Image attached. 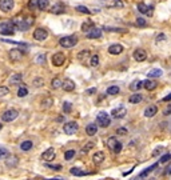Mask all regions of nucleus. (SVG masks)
Segmentation results:
<instances>
[{
  "label": "nucleus",
  "instance_id": "obj_1",
  "mask_svg": "<svg viewBox=\"0 0 171 180\" xmlns=\"http://www.w3.org/2000/svg\"><path fill=\"white\" fill-rule=\"evenodd\" d=\"M14 23H15V27L16 29L19 31H27L30 28L31 26L33 24V17L31 16H27V17H17V19H14Z\"/></svg>",
  "mask_w": 171,
  "mask_h": 180
},
{
  "label": "nucleus",
  "instance_id": "obj_2",
  "mask_svg": "<svg viewBox=\"0 0 171 180\" xmlns=\"http://www.w3.org/2000/svg\"><path fill=\"white\" fill-rule=\"evenodd\" d=\"M15 29H16V27H15L14 20H3L0 23V33H3V35L5 36L14 35Z\"/></svg>",
  "mask_w": 171,
  "mask_h": 180
},
{
  "label": "nucleus",
  "instance_id": "obj_3",
  "mask_svg": "<svg viewBox=\"0 0 171 180\" xmlns=\"http://www.w3.org/2000/svg\"><path fill=\"white\" fill-rule=\"evenodd\" d=\"M59 44H60V47H63V48H72L78 44V38L75 35L64 36V38H62L59 40Z\"/></svg>",
  "mask_w": 171,
  "mask_h": 180
},
{
  "label": "nucleus",
  "instance_id": "obj_4",
  "mask_svg": "<svg viewBox=\"0 0 171 180\" xmlns=\"http://www.w3.org/2000/svg\"><path fill=\"white\" fill-rule=\"evenodd\" d=\"M96 124H98V127H102V128H107L108 126L111 124V117L108 113L106 112H100L96 116Z\"/></svg>",
  "mask_w": 171,
  "mask_h": 180
},
{
  "label": "nucleus",
  "instance_id": "obj_5",
  "mask_svg": "<svg viewBox=\"0 0 171 180\" xmlns=\"http://www.w3.org/2000/svg\"><path fill=\"white\" fill-rule=\"evenodd\" d=\"M17 116H19V112H17L15 108H10V110L4 111V112L2 113V120L5 123H11V122H14Z\"/></svg>",
  "mask_w": 171,
  "mask_h": 180
},
{
  "label": "nucleus",
  "instance_id": "obj_6",
  "mask_svg": "<svg viewBox=\"0 0 171 180\" xmlns=\"http://www.w3.org/2000/svg\"><path fill=\"white\" fill-rule=\"evenodd\" d=\"M51 63H52V66H55V67H62L66 63V55H64L63 52H56V54L52 55Z\"/></svg>",
  "mask_w": 171,
  "mask_h": 180
},
{
  "label": "nucleus",
  "instance_id": "obj_7",
  "mask_svg": "<svg viewBox=\"0 0 171 180\" xmlns=\"http://www.w3.org/2000/svg\"><path fill=\"white\" fill-rule=\"evenodd\" d=\"M15 7V2L14 0H0V11L4 12V14H8L14 10Z\"/></svg>",
  "mask_w": 171,
  "mask_h": 180
},
{
  "label": "nucleus",
  "instance_id": "obj_8",
  "mask_svg": "<svg viewBox=\"0 0 171 180\" xmlns=\"http://www.w3.org/2000/svg\"><path fill=\"white\" fill-rule=\"evenodd\" d=\"M78 128H79V126H78L76 122H68V123H64L63 126V131L66 135H74L78 131Z\"/></svg>",
  "mask_w": 171,
  "mask_h": 180
},
{
  "label": "nucleus",
  "instance_id": "obj_9",
  "mask_svg": "<svg viewBox=\"0 0 171 180\" xmlns=\"http://www.w3.org/2000/svg\"><path fill=\"white\" fill-rule=\"evenodd\" d=\"M48 38V31L46 28H36L33 31V39L38 40V42H43V40H46Z\"/></svg>",
  "mask_w": 171,
  "mask_h": 180
},
{
  "label": "nucleus",
  "instance_id": "obj_10",
  "mask_svg": "<svg viewBox=\"0 0 171 180\" xmlns=\"http://www.w3.org/2000/svg\"><path fill=\"white\" fill-rule=\"evenodd\" d=\"M126 113H127L126 107H118L111 111V116L115 117V119H123L126 116Z\"/></svg>",
  "mask_w": 171,
  "mask_h": 180
},
{
  "label": "nucleus",
  "instance_id": "obj_11",
  "mask_svg": "<svg viewBox=\"0 0 171 180\" xmlns=\"http://www.w3.org/2000/svg\"><path fill=\"white\" fill-rule=\"evenodd\" d=\"M56 157V152H55L54 148H48V150H46L42 154V159L44 160V161H52Z\"/></svg>",
  "mask_w": 171,
  "mask_h": 180
},
{
  "label": "nucleus",
  "instance_id": "obj_12",
  "mask_svg": "<svg viewBox=\"0 0 171 180\" xmlns=\"http://www.w3.org/2000/svg\"><path fill=\"white\" fill-rule=\"evenodd\" d=\"M17 164H19L17 156H15V155H8L7 159H5V166H7L8 168H15V167H17Z\"/></svg>",
  "mask_w": 171,
  "mask_h": 180
},
{
  "label": "nucleus",
  "instance_id": "obj_13",
  "mask_svg": "<svg viewBox=\"0 0 171 180\" xmlns=\"http://www.w3.org/2000/svg\"><path fill=\"white\" fill-rule=\"evenodd\" d=\"M132 56H134V59H135L136 61H144L146 59H147V54H146L144 49L138 48V49H135V51H134Z\"/></svg>",
  "mask_w": 171,
  "mask_h": 180
},
{
  "label": "nucleus",
  "instance_id": "obj_14",
  "mask_svg": "<svg viewBox=\"0 0 171 180\" xmlns=\"http://www.w3.org/2000/svg\"><path fill=\"white\" fill-rule=\"evenodd\" d=\"M52 14L55 15H60V14H64V11H66V7H64L63 3H55V4L51 5V10Z\"/></svg>",
  "mask_w": 171,
  "mask_h": 180
},
{
  "label": "nucleus",
  "instance_id": "obj_15",
  "mask_svg": "<svg viewBox=\"0 0 171 180\" xmlns=\"http://www.w3.org/2000/svg\"><path fill=\"white\" fill-rule=\"evenodd\" d=\"M104 159H106V155H104V152H102V151H98L92 155V161H94V164H96V166L103 163Z\"/></svg>",
  "mask_w": 171,
  "mask_h": 180
},
{
  "label": "nucleus",
  "instance_id": "obj_16",
  "mask_svg": "<svg viewBox=\"0 0 171 180\" xmlns=\"http://www.w3.org/2000/svg\"><path fill=\"white\" fill-rule=\"evenodd\" d=\"M100 36H102V29L96 28V27L90 29L88 32H86V38H88V39H99Z\"/></svg>",
  "mask_w": 171,
  "mask_h": 180
},
{
  "label": "nucleus",
  "instance_id": "obj_17",
  "mask_svg": "<svg viewBox=\"0 0 171 180\" xmlns=\"http://www.w3.org/2000/svg\"><path fill=\"white\" fill-rule=\"evenodd\" d=\"M62 88H63L66 92H72L74 89H75V83H74L71 79H64L63 84H62Z\"/></svg>",
  "mask_w": 171,
  "mask_h": 180
},
{
  "label": "nucleus",
  "instance_id": "obj_18",
  "mask_svg": "<svg viewBox=\"0 0 171 180\" xmlns=\"http://www.w3.org/2000/svg\"><path fill=\"white\" fill-rule=\"evenodd\" d=\"M21 52L23 51H20V49H11L8 56H10V59L12 61H19V60H21V56H23Z\"/></svg>",
  "mask_w": 171,
  "mask_h": 180
},
{
  "label": "nucleus",
  "instance_id": "obj_19",
  "mask_svg": "<svg viewBox=\"0 0 171 180\" xmlns=\"http://www.w3.org/2000/svg\"><path fill=\"white\" fill-rule=\"evenodd\" d=\"M123 52V47L120 44H112L108 47V54L110 55H120Z\"/></svg>",
  "mask_w": 171,
  "mask_h": 180
},
{
  "label": "nucleus",
  "instance_id": "obj_20",
  "mask_svg": "<svg viewBox=\"0 0 171 180\" xmlns=\"http://www.w3.org/2000/svg\"><path fill=\"white\" fill-rule=\"evenodd\" d=\"M157 113H158V107L157 105H154V104L148 105V107L144 110V116L146 117H154Z\"/></svg>",
  "mask_w": 171,
  "mask_h": 180
},
{
  "label": "nucleus",
  "instance_id": "obj_21",
  "mask_svg": "<svg viewBox=\"0 0 171 180\" xmlns=\"http://www.w3.org/2000/svg\"><path fill=\"white\" fill-rule=\"evenodd\" d=\"M157 85H158V83L155 82V80H152V79H147V80L143 82V87H144L147 91H152V89H155V88H157Z\"/></svg>",
  "mask_w": 171,
  "mask_h": 180
},
{
  "label": "nucleus",
  "instance_id": "obj_22",
  "mask_svg": "<svg viewBox=\"0 0 171 180\" xmlns=\"http://www.w3.org/2000/svg\"><path fill=\"white\" fill-rule=\"evenodd\" d=\"M163 75V71L160 70V68H154V70H150L147 73L148 79H155V77H160Z\"/></svg>",
  "mask_w": 171,
  "mask_h": 180
},
{
  "label": "nucleus",
  "instance_id": "obj_23",
  "mask_svg": "<svg viewBox=\"0 0 171 180\" xmlns=\"http://www.w3.org/2000/svg\"><path fill=\"white\" fill-rule=\"evenodd\" d=\"M71 175H75V176H86V175H91L92 172H86V171H82L79 167H72L70 169Z\"/></svg>",
  "mask_w": 171,
  "mask_h": 180
},
{
  "label": "nucleus",
  "instance_id": "obj_24",
  "mask_svg": "<svg viewBox=\"0 0 171 180\" xmlns=\"http://www.w3.org/2000/svg\"><path fill=\"white\" fill-rule=\"evenodd\" d=\"M98 132V124H88L86 127V133L88 136H94Z\"/></svg>",
  "mask_w": 171,
  "mask_h": 180
},
{
  "label": "nucleus",
  "instance_id": "obj_25",
  "mask_svg": "<svg viewBox=\"0 0 171 180\" xmlns=\"http://www.w3.org/2000/svg\"><path fill=\"white\" fill-rule=\"evenodd\" d=\"M21 80H23V75H21V73H15V75H12V76H11V79H10V84H12V85L20 84Z\"/></svg>",
  "mask_w": 171,
  "mask_h": 180
},
{
  "label": "nucleus",
  "instance_id": "obj_26",
  "mask_svg": "<svg viewBox=\"0 0 171 180\" xmlns=\"http://www.w3.org/2000/svg\"><path fill=\"white\" fill-rule=\"evenodd\" d=\"M158 166H159V163H154V164H152V166H150V167H148V168H146L144 171H142V172L139 173V179H142V178H144V176H147L148 173H150V172H152V171H154L155 168H157Z\"/></svg>",
  "mask_w": 171,
  "mask_h": 180
},
{
  "label": "nucleus",
  "instance_id": "obj_27",
  "mask_svg": "<svg viewBox=\"0 0 171 180\" xmlns=\"http://www.w3.org/2000/svg\"><path fill=\"white\" fill-rule=\"evenodd\" d=\"M94 27H95V23H94V21H92V20H86L84 23L82 24V31L86 33V32H88L90 29L94 28Z\"/></svg>",
  "mask_w": 171,
  "mask_h": 180
},
{
  "label": "nucleus",
  "instance_id": "obj_28",
  "mask_svg": "<svg viewBox=\"0 0 171 180\" xmlns=\"http://www.w3.org/2000/svg\"><path fill=\"white\" fill-rule=\"evenodd\" d=\"M142 95L141 94H134L131 95L128 98V103H131V104H138V103H141L142 101Z\"/></svg>",
  "mask_w": 171,
  "mask_h": 180
},
{
  "label": "nucleus",
  "instance_id": "obj_29",
  "mask_svg": "<svg viewBox=\"0 0 171 180\" xmlns=\"http://www.w3.org/2000/svg\"><path fill=\"white\" fill-rule=\"evenodd\" d=\"M32 147H33V143L31 141V140H26V141H21V144H20V150L21 151H30V150H32Z\"/></svg>",
  "mask_w": 171,
  "mask_h": 180
},
{
  "label": "nucleus",
  "instance_id": "obj_30",
  "mask_svg": "<svg viewBox=\"0 0 171 180\" xmlns=\"http://www.w3.org/2000/svg\"><path fill=\"white\" fill-rule=\"evenodd\" d=\"M91 57V55H90V51H80L79 54H78V60H80V61H86L87 59H90Z\"/></svg>",
  "mask_w": 171,
  "mask_h": 180
},
{
  "label": "nucleus",
  "instance_id": "obj_31",
  "mask_svg": "<svg viewBox=\"0 0 171 180\" xmlns=\"http://www.w3.org/2000/svg\"><path fill=\"white\" fill-rule=\"evenodd\" d=\"M142 87H143L142 80H135V82H132V84L130 85V89H131V91H139Z\"/></svg>",
  "mask_w": 171,
  "mask_h": 180
},
{
  "label": "nucleus",
  "instance_id": "obj_32",
  "mask_svg": "<svg viewBox=\"0 0 171 180\" xmlns=\"http://www.w3.org/2000/svg\"><path fill=\"white\" fill-rule=\"evenodd\" d=\"M62 84H63V80H60L59 77H55V79L51 80V87H52L54 89L62 88Z\"/></svg>",
  "mask_w": 171,
  "mask_h": 180
},
{
  "label": "nucleus",
  "instance_id": "obj_33",
  "mask_svg": "<svg viewBox=\"0 0 171 180\" xmlns=\"http://www.w3.org/2000/svg\"><path fill=\"white\" fill-rule=\"evenodd\" d=\"M49 7V2L48 0H38V8L40 11H44Z\"/></svg>",
  "mask_w": 171,
  "mask_h": 180
},
{
  "label": "nucleus",
  "instance_id": "obj_34",
  "mask_svg": "<svg viewBox=\"0 0 171 180\" xmlns=\"http://www.w3.org/2000/svg\"><path fill=\"white\" fill-rule=\"evenodd\" d=\"M118 144V139L115 138V136H111V138H108V140H107V145H108V148H110L111 151H114V148H115V145Z\"/></svg>",
  "mask_w": 171,
  "mask_h": 180
},
{
  "label": "nucleus",
  "instance_id": "obj_35",
  "mask_svg": "<svg viewBox=\"0 0 171 180\" xmlns=\"http://www.w3.org/2000/svg\"><path fill=\"white\" fill-rule=\"evenodd\" d=\"M99 61H100L99 55H92V56L90 57V66H91V67H98L99 66Z\"/></svg>",
  "mask_w": 171,
  "mask_h": 180
},
{
  "label": "nucleus",
  "instance_id": "obj_36",
  "mask_svg": "<svg viewBox=\"0 0 171 180\" xmlns=\"http://www.w3.org/2000/svg\"><path fill=\"white\" fill-rule=\"evenodd\" d=\"M120 92V88L118 85H111L107 88V95H118Z\"/></svg>",
  "mask_w": 171,
  "mask_h": 180
},
{
  "label": "nucleus",
  "instance_id": "obj_37",
  "mask_svg": "<svg viewBox=\"0 0 171 180\" xmlns=\"http://www.w3.org/2000/svg\"><path fill=\"white\" fill-rule=\"evenodd\" d=\"M74 156H75V151H74V150H68V151L64 152V159H66L67 161L72 160Z\"/></svg>",
  "mask_w": 171,
  "mask_h": 180
},
{
  "label": "nucleus",
  "instance_id": "obj_38",
  "mask_svg": "<svg viewBox=\"0 0 171 180\" xmlns=\"http://www.w3.org/2000/svg\"><path fill=\"white\" fill-rule=\"evenodd\" d=\"M28 95V89H27V87H20L19 91H17V96L19 98H26V96Z\"/></svg>",
  "mask_w": 171,
  "mask_h": 180
},
{
  "label": "nucleus",
  "instance_id": "obj_39",
  "mask_svg": "<svg viewBox=\"0 0 171 180\" xmlns=\"http://www.w3.org/2000/svg\"><path fill=\"white\" fill-rule=\"evenodd\" d=\"M138 11L141 12V14H144V15H147V11H148V5H146L144 3H139V4H138Z\"/></svg>",
  "mask_w": 171,
  "mask_h": 180
},
{
  "label": "nucleus",
  "instance_id": "obj_40",
  "mask_svg": "<svg viewBox=\"0 0 171 180\" xmlns=\"http://www.w3.org/2000/svg\"><path fill=\"white\" fill-rule=\"evenodd\" d=\"M75 10H76L78 12H80V14H86V15H90V14H91V11H90L87 7H84V5H78Z\"/></svg>",
  "mask_w": 171,
  "mask_h": 180
},
{
  "label": "nucleus",
  "instance_id": "obj_41",
  "mask_svg": "<svg viewBox=\"0 0 171 180\" xmlns=\"http://www.w3.org/2000/svg\"><path fill=\"white\" fill-rule=\"evenodd\" d=\"M71 110H72V104L70 101H64L63 103V112L64 113H70Z\"/></svg>",
  "mask_w": 171,
  "mask_h": 180
},
{
  "label": "nucleus",
  "instance_id": "obj_42",
  "mask_svg": "<svg viewBox=\"0 0 171 180\" xmlns=\"http://www.w3.org/2000/svg\"><path fill=\"white\" fill-rule=\"evenodd\" d=\"M8 94H10V88L8 87H4V85L0 87V98H3V96H5Z\"/></svg>",
  "mask_w": 171,
  "mask_h": 180
},
{
  "label": "nucleus",
  "instance_id": "obj_43",
  "mask_svg": "<svg viewBox=\"0 0 171 180\" xmlns=\"http://www.w3.org/2000/svg\"><path fill=\"white\" fill-rule=\"evenodd\" d=\"M170 160H171V154H166V155H163V156L160 157L159 163L160 164H164V163H167V161H170Z\"/></svg>",
  "mask_w": 171,
  "mask_h": 180
},
{
  "label": "nucleus",
  "instance_id": "obj_44",
  "mask_svg": "<svg viewBox=\"0 0 171 180\" xmlns=\"http://www.w3.org/2000/svg\"><path fill=\"white\" fill-rule=\"evenodd\" d=\"M46 167H48L49 169H54V171H62V168H63L60 164H47Z\"/></svg>",
  "mask_w": 171,
  "mask_h": 180
},
{
  "label": "nucleus",
  "instance_id": "obj_45",
  "mask_svg": "<svg viewBox=\"0 0 171 180\" xmlns=\"http://www.w3.org/2000/svg\"><path fill=\"white\" fill-rule=\"evenodd\" d=\"M52 103H54V100H52V99H46V100L42 101V105L44 108H48V107H51V105H52Z\"/></svg>",
  "mask_w": 171,
  "mask_h": 180
},
{
  "label": "nucleus",
  "instance_id": "obj_46",
  "mask_svg": "<svg viewBox=\"0 0 171 180\" xmlns=\"http://www.w3.org/2000/svg\"><path fill=\"white\" fill-rule=\"evenodd\" d=\"M107 31H111V32H127L126 28H112V27H106Z\"/></svg>",
  "mask_w": 171,
  "mask_h": 180
},
{
  "label": "nucleus",
  "instance_id": "obj_47",
  "mask_svg": "<svg viewBox=\"0 0 171 180\" xmlns=\"http://www.w3.org/2000/svg\"><path fill=\"white\" fill-rule=\"evenodd\" d=\"M136 26H139V27H146V26H147V21L143 19V17H138V19H136Z\"/></svg>",
  "mask_w": 171,
  "mask_h": 180
},
{
  "label": "nucleus",
  "instance_id": "obj_48",
  "mask_svg": "<svg viewBox=\"0 0 171 180\" xmlns=\"http://www.w3.org/2000/svg\"><path fill=\"white\" fill-rule=\"evenodd\" d=\"M8 156V151L5 150L4 147H0V159H3V157H7Z\"/></svg>",
  "mask_w": 171,
  "mask_h": 180
},
{
  "label": "nucleus",
  "instance_id": "obj_49",
  "mask_svg": "<svg viewBox=\"0 0 171 180\" xmlns=\"http://www.w3.org/2000/svg\"><path fill=\"white\" fill-rule=\"evenodd\" d=\"M33 85H35V87H42V85H44V82H43V79L38 77V79L33 80Z\"/></svg>",
  "mask_w": 171,
  "mask_h": 180
},
{
  "label": "nucleus",
  "instance_id": "obj_50",
  "mask_svg": "<svg viewBox=\"0 0 171 180\" xmlns=\"http://www.w3.org/2000/svg\"><path fill=\"white\" fill-rule=\"evenodd\" d=\"M35 7H38V0H30L28 2V8L30 10H33Z\"/></svg>",
  "mask_w": 171,
  "mask_h": 180
},
{
  "label": "nucleus",
  "instance_id": "obj_51",
  "mask_svg": "<svg viewBox=\"0 0 171 180\" xmlns=\"http://www.w3.org/2000/svg\"><path fill=\"white\" fill-rule=\"evenodd\" d=\"M163 150H164V148H163V147H160V145H159V147H157L154 151H152V156H154V157H155V156H158V155H159Z\"/></svg>",
  "mask_w": 171,
  "mask_h": 180
},
{
  "label": "nucleus",
  "instance_id": "obj_52",
  "mask_svg": "<svg viewBox=\"0 0 171 180\" xmlns=\"http://www.w3.org/2000/svg\"><path fill=\"white\" fill-rule=\"evenodd\" d=\"M46 61V55H39V56H36V63L38 64H43Z\"/></svg>",
  "mask_w": 171,
  "mask_h": 180
},
{
  "label": "nucleus",
  "instance_id": "obj_53",
  "mask_svg": "<svg viewBox=\"0 0 171 180\" xmlns=\"http://www.w3.org/2000/svg\"><path fill=\"white\" fill-rule=\"evenodd\" d=\"M92 147H94V143H88V144H87V145H84V147H83V150H82V152H83V154H84V152H86V154H87V152H88L90 150H91Z\"/></svg>",
  "mask_w": 171,
  "mask_h": 180
},
{
  "label": "nucleus",
  "instance_id": "obj_54",
  "mask_svg": "<svg viewBox=\"0 0 171 180\" xmlns=\"http://www.w3.org/2000/svg\"><path fill=\"white\" fill-rule=\"evenodd\" d=\"M111 5H112V7H119V8H122V7H123V3H122V0H114V2L111 3Z\"/></svg>",
  "mask_w": 171,
  "mask_h": 180
},
{
  "label": "nucleus",
  "instance_id": "obj_55",
  "mask_svg": "<svg viewBox=\"0 0 171 180\" xmlns=\"http://www.w3.org/2000/svg\"><path fill=\"white\" fill-rule=\"evenodd\" d=\"M120 151H122V143H120V141H118V144L116 145H115V148H114V154H119V152Z\"/></svg>",
  "mask_w": 171,
  "mask_h": 180
},
{
  "label": "nucleus",
  "instance_id": "obj_56",
  "mask_svg": "<svg viewBox=\"0 0 171 180\" xmlns=\"http://www.w3.org/2000/svg\"><path fill=\"white\" fill-rule=\"evenodd\" d=\"M116 133H118V135L124 136V135H127V129H126V128H123V127H120V128H118V129H116Z\"/></svg>",
  "mask_w": 171,
  "mask_h": 180
},
{
  "label": "nucleus",
  "instance_id": "obj_57",
  "mask_svg": "<svg viewBox=\"0 0 171 180\" xmlns=\"http://www.w3.org/2000/svg\"><path fill=\"white\" fill-rule=\"evenodd\" d=\"M163 115H164V116H169V115H171V104H169L166 108H164Z\"/></svg>",
  "mask_w": 171,
  "mask_h": 180
},
{
  "label": "nucleus",
  "instance_id": "obj_58",
  "mask_svg": "<svg viewBox=\"0 0 171 180\" xmlns=\"http://www.w3.org/2000/svg\"><path fill=\"white\" fill-rule=\"evenodd\" d=\"M154 14V7L152 5H148V11H147V16H152Z\"/></svg>",
  "mask_w": 171,
  "mask_h": 180
},
{
  "label": "nucleus",
  "instance_id": "obj_59",
  "mask_svg": "<svg viewBox=\"0 0 171 180\" xmlns=\"http://www.w3.org/2000/svg\"><path fill=\"white\" fill-rule=\"evenodd\" d=\"M162 101H163V103H167V101H171V94H169L167 96H164V98L162 99Z\"/></svg>",
  "mask_w": 171,
  "mask_h": 180
},
{
  "label": "nucleus",
  "instance_id": "obj_60",
  "mask_svg": "<svg viewBox=\"0 0 171 180\" xmlns=\"http://www.w3.org/2000/svg\"><path fill=\"white\" fill-rule=\"evenodd\" d=\"M95 92H96V88H88L86 91V94L87 95H92V94H95Z\"/></svg>",
  "mask_w": 171,
  "mask_h": 180
},
{
  "label": "nucleus",
  "instance_id": "obj_61",
  "mask_svg": "<svg viewBox=\"0 0 171 180\" xmlns=\"http://www.w3.org/2000/svg\"><path fill=\"white\" fill-rule=\"evenodd\" d=\"M164 175H171V166L166 168V171H164Z\"/></svg>",
  "mask_w": 171,
  "mask_h": 180
},
{
  "label": "nucleus",
  "instance_id": "obj_62",
  "mask_svg": "<svg viewBox=\"0 0 171 180\" xmlns=\"http://www.w3.org/2000/svg\"><path fill=\"white\" fill-rule=\"evenodd\" d=\"M160 40H164V35H163V33L158 35V38H157V42H160Z\"/></svg>",
  "mask_w": 171,
  "mask_h": 180
},
{
  "label": "nucleus",
  "instance_id": "obj_63",
  "mask_svg": "<svg viewBox=\"0 0 171 180\" xmlns=\"http://www.w3.org/2000/svg\"><path fill=\"white\" fill-rule=\"evenodd\" d=\"M43 180H64V179H43Z\"/></svg>",
  "mask_w": 171,
  "mask_h": 180
},
{
  "label": "nucleus",
  "instance_id": "obj_64",
  "mask_svg": "<svg viewBox=\"0 0 171 180\" xmlns=\"http://www.w3.org/2000/svg\"><path fill=\"white\" fill-rule=\"evenodd\" d=\"M2 129H3V124L0 123V131H2Z\"/></svg>",
  "mask_w": 171,
  "mask_h": 180
}]
</instances>
